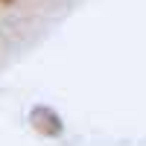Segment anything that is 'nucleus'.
<instances>
[{"label":"nucleus","mask_w":146,"mask_h":146,"mask_svg":"<svg viewBox=\"0 0 146 146\" xmlns=\"http://www.w3.org/2000/svg\"><path fill=\"white\" fill-rule=\"evenodd\" d=\"M29 123L32 129L38 131V135L44 137H58L64 131V123H62V117H58L53 108H47V105H35L32 111H29Z\"/></svg>","instance_id":"1"},{"label":"nucleus","mask_w":146,"mask_h":146,"mask_svg":"<svg viewBox=\"0 0 146 146\" xmlns=\"http://www.w3.org/2000/svg\"><path fill=\"white\" fill-rule=\"evenodd\" d=\"M0 3H12V0H0Z\"/></svg>","instance_id":"2"}]
</instances>
